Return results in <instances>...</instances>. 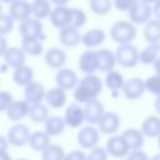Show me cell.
Wrapping results in <instances>:
<instances>
[{
  "mask_svg": "<svg viewBox=\"0 0 160 160\" xmlns=\"http://www.w3.org/2000/svg\"><path fill=\"white\" fill-rule=\"evenodd\" d=\"M26 55L30 56H40L44 51L42 42L39 38H22L20 46Z\"/></svg>",
  "mask_w": 160,
  "mask_h": 160,
  "instance_id": "d6a6232c",
  "label": "cell"
},
{
  "mask_svg": "<svg viewBox=\"0 0 160 160\" xmlns=\"http://www.w3.org/2000/svg\"><path fill=\"white\" fill-rule=\"evenodd\" d=\"M154 108H155V111L160 115V95L155 96V101H154Z\"/></svg>",
  "mask_w": 160,
  "mask_h": 160,
  "instance_id": "f907efd6",
  "label": "cell"
},
{
  "mask_svg": "<svg viewBox=\"0 0 160 160\" xmlns=\"http://www.w3.org/2000/svg\"><path fill=\"white\" fill-rule=\"evenodd\" d=\"M150 160H160V152H158V154L152 155V156L150 158Z\"/></svg>",
  "mask_w": 160,
  "mask_h": 160,
  "instance_id": "db71d44e",
  "label": "cell"
},
{
  "mask_svg": "<svg viewBox=\"0 0 160 160\" xmlns=\"http://www.w3.org/2000/svg\"><path fill=\"white\" fill-rule=\"evenodd\" d=\"M146 91L145 88V80L140 79V78H130L129 80H125L124 88L121 90L122 95L128 99V100H139L144 92Z\"/></svg>",
  "mask_w": 160,
  "mask_h": 160,
  "instance_id": "7c38bea8",
  "label": "cell"
},
{
  "mask_svg": "<svg viewBox=\"0 0 160 160\" xmlns=\"http://www.w3.org/2000/svg\"><path fill=\"white\" fill-rule=\"evenodd\" d=\"M0 14H2V5H1V1H0Z\"/></svg>",
  "mask_w": 160,
  "mask_h": 160,
  "instance_id": "680465c9",
  "label": "cell"
},
{
  "mask_svg": "<svg viewBox=\"0 0 160 160\" xmlns=\"http://www.w3.org/2000/svg\"><path fill=\"white\" fill-rule=\"evenodd\" d=\"M49 1L51 2V5H55V6H64L70 2V0H49Z\"/></svg>",
  "mask_w": 160,
  "mask_h": 160,
  "instance_id": "681fc988",
  "label": "cell"
},
{
  "mask_svg": "<svg viewBox=\"0 0 160 160\" xmlns=\"http://www.w3.org/2000/svg\"><path fill=\"white\" fill-rule=\"evenodd\" d=\"M1 2H6V4H11V2H14L15 0H0Z\"/></svg>",
  "mask_w": 160,
  "mask_h": 160,
  "instance_id": "9f6ffc18",
  "label": "cell"
},
{
  "mask_svg": "<svg viewBox=\"0 0 160 160\" xmlns=\"http://www.w3.org/2000/svg\"><path fill=\"white\" fill-rule=\"evenodd\" d=\"M142 35L148 44H159L160 42V20L158 19L149 20L144 25Z\"/></svg>",
  "mask_w": 160,
  "mask_h": 160,
  "instance_id": "f546056e",
  "label": "cell"
},
{
  "mask_svg": "<svg viewBox=\"0 0 160 160\" xmlns=\"http://www.w3.org/2000/svg\"><path fill=\"white\" fill-rule=\"evenodd\" d=\"M59 41L65 48H76L81 42V34L79 29L66 26L59 30Z\"/></svg>",
  "mask_w": 160,
  "mask_h": 160,
  "instance_id": "ffe728a7",
  "label": "cell"
},
{
  "mask_svg": "<svg viewBox=\"0 0 160 160\" xmlns=\"http://www.w3.org/2000/svg\"><path fill=\"white\" fill-rule=\"evenodd\" d=\"M136 26L129 20H120L111 25L109 30V35L111 40L119 45L132 44L136 38Z\"/></svg>",
  "mask_w": 160,
  "mask_h": 160,
  "instance_id": "7a4b0ae2",
  "label": "cell"
},
{
  "mask_svg": "<svg viewBox=\"0 0 160 160\" xmlns=\"http://www.w3.org/2000/svg\"><path fill=\"white\" fill-rule=\"evenodd\" d=\"M9 15L14 19V21H24L31 18V2L26 0H15L10 4Z\"/></svg>",
  "mask_w": 160,
  "mask_h": 160,
  "instance_id": "e0dca14e",
  "label": "cell"
},
{
  "mask_svg": "<svg viewBox=\"0 0 160 160\" xmlns=\"http://www.w3.org/2000/svg\"><path fill=\"white\" fill-rule=\"evenodd\" d=\"M62 118L65 120L66 126H69L71 129H78V128L80 129L81 125L85 122L84 106H81L78 102H71L65 109V114Z\"/></svg>",
  "mask_w": 160,
  "mask_h": 160,
  "instance_id": "8fae6325",
  "label": "cell"
},
{
  "mask_svg": "<svg viewBox=\"0 0 160 160\" xmlns=\"http://www.w3.org/2000/svg\"><path fill=\"white\" fill-rule=\"evenodd\" d=\"M88 16L86 12L80 8H71V21L70 26L75 29H80L86 24Z\"/></svg>",
  "mask_w": 160,
  "mask_h": 160,
  "instance_id": "74e56055",
  "label": "cell"
},
{
  "mask_svg": "<svg viewBox=\"0 0 160 160\" xmlns=\"http://www.w3.org/2000/svg\"><path fill=\"white\" fill-rule=\"evenodd\" d=\"M8 146H9V142H8V139L2 135H0V152L1 151H6L8 150Z\"/></svg>",
  "mask_w": 160,
  "mask_h": 160,
  "instance_id": "c3c4849f",
  "label": "cell"
},
{
  "mask_svg": "<svg viewBox=\"0 0 160 160\" xmlns=\"http://www.w3.org/2000/svg\"><path fill=\"white\" fill-rule=\"evenodd\" d=\"M100 140V131L95 125L81 126L76 134V141L80 148L91 150L98 146Z\"/></svg>",
  "mask_w": 160,
  "mask_h": 160,
  "instance_id": "5b68a950",
  "label": "cell"
},
{
  "mask_svg": "<svg viewBox=\"0 0 160 160\" xmlns=\"http://www.w3.org/2000/svg\"><path fill=\"white\" fill-rule=\"evenodd\" d=\"M116 62L124 69H132L139 62V50L132 44H124L119 45L116 51Z\"/></svg>",
  "mask_w": 160,
  "mask_h": 160,
  "instance_id": "3957f363",
  "label": "cell"
},
{
  "mask_svg": "<svg viewBox=\"0 0 160 160\" xmlns=\"http://www.w3.org/2000/svg\"><path fill=\"white\" fill-rule=\"evenodd\" d=\"M158 45H159V51H160V42H159V44H158Z\"/></svg>",
  "mask_w": 160,
  "mask_h": 160,
  "instance_id": "94428289",
  "label": "cell"
},
{
  "mask_svg": "<svg viewBox=\"0 0 160 160\" xmlns=\"http://www.w3.org/2000/svg\"><path fill=\"white\" fill-rule=\"evenodd\" d=\"M65 154L66 152L62 146H60L58 144H50L41 152V159L42 160H64Z\"/></svg>",
  "mask_w": 160,
  "mask_h": 160,
  "instance_id": "8d00e7d4",
  "label": "cell"
},
{
  "mask_svg": "<svg viewBox=\"0 0 160 160\" xmlns=\"http://www.w3.org/2000/svg\"><path fill=\"white\" fill-rule=\"evenodd\" d=\"M8 40L4 35H0V56H2L5 54V51L8 50Z\"/></svg>",
  "mask_w": 160,
  "mask_h": 160,
  "instance_id": "bcb514c9",
  "label": "cell"
},
{
  "mask_svg": "<svg viewBox=\"0 0 160 160\" xmlns=\"http://www.w3.org/2000/svg\"><path fill=\"white\" fill-rule=\"evenodd\" d=\"M142 1H145V2H148V4H150V5H152V4H155L158 0H142Z\"/></svg>",
  "mask_w": 160,
  "mask_h": 160,
  "instance_id": "11a10c76",
  "label": "cell"
},
{
  "mask_svg": "<svg viewBox=\"0 0 160 160\" xmlns=\"http://www.w3.org/2000/svg\"><path fill=\"white\" fill-rule=\"evenodd\" d=\"M66 128L65 120L62 116L59 115H50L46 121L44 122V131L51 138V136H59L64 132Z\"/></svg>",
  "mask_w": 160,
  "mask_h": 160,
  "instance_id": "4316f807",
  "label": "cell"
},
{
  "mask_svg": "<svg viewBox=\"0 0 160 160\" xmlns=\"http://www.w3.org/2000/svg\"><path fill=\"white\" fill-rule=\"evenodd\" d=\"M140 130L145 138H159L160 135V116L158 115H149L146 116L141 125Z\"/></svg>",
  "mask_w": 160,
  "mask_h": 160,
  "instance_id": "484cf974",
  "label": "cell"
},
{
  "mask_svg": "<svg viewBox=\"0 0 160 160\" xmlns=\"http://www.w3.org/2000/svg\"><path fill=\"white\" fill-rule=\"evenodd\" d=\"M78 66L84 75H91L99 71V58L98 50H89L81 52L78 60Z\"/></svg>",
  "mask_w": 160,
  "mask_h": 160,
  "instance_id": "52a82bcc",
  "label": "cell"
},
{
  "mask_svg": "<svg viewBox=\"0 0 160 160\" xmlns=\"http://www.w3.org/2000/svg\"><path fill=\"white\" fill-rule=\"evenodd\" d=\"M66 100H68L66 91H64L58 86L50 88L45 94V101L52 109H61L66 104Z\"/></svg>",
  "mask_w": 160,
  "mask_h": 160,
  "instance_id": "d4e9b609",
  "label": "cell"
},
{
  "mask_svg": "<svg viewBox=\"0 0 160 160\" xmlns=\"http://www.w3.org/2000/svg\"><path fill=\"white\" fill-rule=\"evenodd\" d=\"M0 160H12V159L8 151H1L0 152Z\"/></svg>",
  "mask_w": 160,
  "mask_h": 160,
  "instance_id": "816d5d0a",
  "label": "cell"
},
{
  "mask_svg": "<svg viewBox=\"0 0 160 160\" xmlns=\"http://www.w3.org/2000/svg\"><path fill=\"white\" fill-rule=\"evenodd\" d=\"M78 82H79V76H78L76 71L70 69V68H65L64 66L60 70H58V72L55 75L56 86L62 89L64 91L74 90L76 88Z\"/></svg>",
  "mask_w": 160,
  "mask_h": 160,
  "instance_id": "9c48e42d",
  "label": "cell"
},
{
  "mask_svg": "<svg viewBox=\"0 0 160 160\" xmlns=\"http://www.w3.org/2000/svg\"><path fill=\"white\" fill-rule=\"evenodd\" d=\"M125 160H128V159H125Z\"/></svg>",
  "mask_w": 160,
  "mask_h": 160,
  "instance_id": "be15d7a7",
  "label": "cell"
},
{
  "mask_svg": "<svg viewBox=\"0 0 160 160\" xmlns=\"http://www.w3.org/2000/svg\"><path fill=\"white\" fill-rule=\"evenodd\" d=\"M52 11L51 2L49 0H34L31 2V15L34 19L42 20L50 16Z\"/></svg>",
  "mask_w": 160,
  "mask_h": 160,
  "instance_id": "1f68e13d",
  "label": "cell"
},
{
  "mask_svg": "<svg viewBox=\"0 0 160 160\" xmlns=\"http://www.w3.org/2000/svg\"><path fill=\"white\" fill-rule=\"evenodd\" d=\"M126 159L128 160H150V158L148 156V154L145 151H142L141 149L130 151V154L128 155Z\"/></svg>",
  "mask_w": 160,
  "mask_h": 160,
  "instance_id": "f6af8a7d",
  "label": "cell"
},
{
  "mask_svg": "<svg viewBox=\"0 0 160 160\" xmlns=\"http://www.w3.org/2000/svg\"><path fill=\"white\" fill-rule=\"evenodd\" d=\"M4 61L12 69H16L19 66L25 65V59H26V54L24 52V50L19 46H11L8 48V50L5 51V54L2 55Z\"/></svg>",
  "mask_w": 160,
  "mask_h": 160,
  "instance_id": "cb8c5ba5",
  "label": "cell"
},
{
  "mask_svg": "<svg viewBox=\"0 0 160 160\" xmlns=\"http://www.w3.org/2000/svg\"><path fill=\"white\" fill-rule=\"evenodd\" d=\"M108 159H109V154L106 149L99 145L89 150V154H86V160H108Z\"/></svg>",
  "mask_w": 160,
  "mask_h": 160,
  "instance_id": "60d3db41",
  "label": "cell"
},
{
  "mask_svg": "<svg viewBox=\"0 0 160 160\" xmlns=\"http://www.w3.org/2000/svg\"><path fill=\"white\" fill-rule=\"evenodd\" d=\"M105 149H106L109 156H112L115 159L128 158V155L130 154V149L126 145V142H125V140L122 139L121 135L109 136V139L106 140Z\"/></svg>",
  "mask_w": 160,
  "mask_h": 160,
  "instance_id": "30bf717a",
  "label": "cell"
},
{
  "mask_svg": "<svg viewBox=\"0 0 160 160\" xmlns=\"http://www.w3.org/2000/svg\"><path fill=\"white\" fill-rule=\"evenodd\" d=\"M29 146L34 151H40L42 152L50 144H51V138L44 131V130H36L30 134L29 138Z\"/></svg>",
  "mask_w": 160,
  "mask_h": 160,
  "instance_id": "f1b7e54d",
  "label": "cell"
},
{
  "mask_svg": "<svg viewBox=\"0 0 160 160\" xmlns=\"http://www.w3.org/2000/svg\"><path fill=\"white\" fill-rule=\"evenodd\" d=\"M151 8H152V15L155 16V19L160 20V0H158L155 4H152Z\"/></svg>",
  "mask_w": 160,
  "mask_h": 160,
  "instance_id": "7dc6e473",
  "label": "cell"
},
{
  "mask_svg": "<svg viewBox=\"0 0 160 160\" xmlns=\"http://www.w3.org/2000/svg\"><path fill=\"white\" fill-rule=\"evenodd\" d=\"M89 6L92 14L98 16H104L111 11L114 4L112 0H89Z\"/></svg>",
  "mask_w": 160,
  "mask_h": 160,
  "instance_id": "d590c367",
  "label": "cell"
},
{
  "mask_svg": "<svg viewBox=\"0 0 160 160\" xmlns=\"http://www.w3.org/2000/svg\"><path fill=\"white\" fill-rule=\"evenodd\" d=\"M64 160H86V154L82 150H71L65 154Z\"/></svg>",
  "mask_w": 160,
  "mask_h": 160,
  "instance_id": "ee69618b",
  "label": "cell"
},
{
  "mask_svg": "<svg viewBox=\"0 0 160 160\" xmlns=\"http://www.w3.org/2000/svg\"><path fill=\"white\" fill-rule=\"evenodd\" d=\"M124 84H125V79L121 72L116 70H111L106 72L105 79H104V86H106L114 94V96H116L118 92L122 90Z\"/></svg>",
  "mask_w": 160,
  "mask_h": 160,
  "instance_id": "83f0119b",
  "label": "cell"
},
{
  "mask_svg": "<svg viewBox=\"0 0 160 160\" xmlns=\"http://www.w3.org/2000/svg\"><path fill=\"white\" fill-rule=\"evenodd\" d=\"M16 160H28V159H24V158H20V159H16Z\"/></svg>",
  "mask_w": 160,
  "mask_h": 160,
  "instance_id": "91938a15",
  "label": "cell"
},
{
  "mask_svg": "<svg viewBox=\"0 0 160 160\" xmlns=\"http://www.w3.org/2000/svg\"><path fill=\"white\" fill-rule=\"evenodd\" d=\"M50 22L56 29H64L66 26H70L71 21V8L68 5L64 6H54L52 11L49 16Z\"/></svg>",
  "mask_w": 160,
  "mask_h": 160,
  "instance_id": "4fadbf2b",
  "label": "cell"
},
{
  "mask_svg": "<svg viewBox=\"0 0 160 160\" xmlns=\"http://www.w3.org/2000/svg\"><path fill=\"white\" fill-rule=\"evenodd\" d=\"M31 121L34 122H45L46 119L50 116L49 115V109L46 105H44L42 102H39V104H34V105H30V110H29V115Z\"/></svg>",
  "mask_w": 160,
  "mask_h": 160,
  "instance_id": "e575fe53",
  "label": "cell"
},
{
  "mask_svg": "<svg viewBox=\"0 0 160 160\" xmlns=\"http://www.w3.org/2000/svg\"><path fill=\"white\" fill-rule=\"evenodd\" d=\"M158 146H159V149H160V135H159V138H158Z\"/></svg>",
  "mask_w": 160,
  "mask_h": 160,
  "instance_id": "6f0895ef",
  "label": "cell"
},
{
  "mask_svg": "<svg viewBox=\"0 0 160 160\" xmlns=\"http://www.w3.org/2000/svg\"><path fill=\"white\" fill-rule=\"evenodd\" d=\"M154 69H155L156 74H160V55H159V58L156 59V61L154 62Z\"/></svg>",
  "mask_w": 160,
  "mask_h": 160,
  "instance_id": "f5cc1de1",
  "label": "cell"
},
{
  "mask_svg": "<svg viewBox=\"0 0 160 160\" xmlns=\"http://www.w3.org/2000/svg\"><path fill=\"white\" fill-rule=\"evenodd\" d=\"M30 134L31 132H30V130L26 125L18 122L8 130L6 139H8V142L10 145H12L15 148H21V146H24L25 144L29 142Z\"/></svg>",
  "mask_w": 160,
  "mask_h": 160,
  "instance_id": "ba28073f",
  "label": "cell"
},
{
  "mask_svg": "<svg viewBox=\"0 0 160 160\" xmlns=\"http://www.w3.org/2000/svg\"><path fill=\"white\" fill-rule=\"evenodd\" d=\"M20 35L22 38H39L42 35V24L40 20L29 18L20 22L19 26Z\"/></svg>",
  "mask_w": 160,
  "mask_h": 160,
  "instance_id": "d6986e66",
  "label": "cell"
},
{
  "mask_svg": "<svg viewBox=\"0 0 160 160\" xmlns=\"http://www.w3.org/2000/svg\"><path fill=\"white\" fill-rule=\"evenodd\" d=\"M145 88H146V91H149L150 94L155 96L160 95V76L155 74L145 79Z\"/></svg>",
  "mask_w": 160,
  "mask_h": 160,
  "instance_id": "f35d334b",
  "label": "cell"
},
{
  "mask_svg": "<svg viewBox=\"0 0 160 160\" xmlns=\"http://www.w3.org/2000/svg\"><path fill=\"white\" fill-rule=\"evenodd\" d=\"M45 94L46 90L44 85L39 81H32L24 88V100L28 101L30 105L42 102V100H45Z\"/></svg>",
  "mask_w": 160,
  "mask_h": 160,
  "instance_id": "2e32d148",
  "label": "cell"
},
{
  "mask_svg": "<svg viewBox=\"0 0 160 160\" xmlns=\"http://www.w3.org/2000/svg\"><path fill=\"white\" fill-rule=\"evenodd\" d=\"M98 58H99V71L106 74L111 70H115L118 62L114 51L106 48H100L98 50Z\"/></svg>",
  "mask_w": 160,
  "mask_h": 160,
  "instance_id": "603a6c76",
  "label": "cell"
},
{
  "mask_svg": "<svg viewBox=\"0 0 160 160\" xmlns=\"http://www.w3.org/2000/svg\"><path fill=\"white\" fill-rule=\"evenodd\" d=\"M121 125V119L115 111H105L101 119L99 120L96 128L99 129L100 134L104 135H115Z\"/></svg>",
  "mask_w": 160,
  "mask_h": 160,
  "instance_id": "8992f818",
  "label": "cell"
},
{
  "mask_svg": "<svg viewBox=\"0 0 160 160\" xmlns=\"http://www.w3.org/2000/svg\"><path fill=\"white\" fill-rule=\"evenodd\" d=\"M105 39H106V34L102 29L92 28L81 35V44L89 50H95L96 48L104 44Z\"/></svg>",
  "mask_w": 160,
  "mask_h": 160,
  "instance_id": "5bb4252c",
  "label": "cell"
},
{
  "mask_svg": "<svg viewBox=\"0 0 160 160\" xmlns=\"http://www.w3.org/2000/svg\"><path fill=\"white\" fill-rule=\"evenodd\" d=\"M135 0H112V4H114V8L119 11H124V12H128L129 9L131 8V5L134 4Z\"/></svg>",
  "mask_w": 160,
  "mask_h": 160,
  "instance_id": "7bdbcfd3",
  "label": "cell"
},
{
  "mask_svg": "<svg viewBox=\"0 0 160 160\" xmlns=\"http://www.w3.org/2000/svg\"><path fill=\"white\" fill-rule=\"evenodd\" d=\"M12 81L19 86H28L30 82L34 81V70L28 65H22L14 69Z\"/></svg>",
  "mask_w": 160,
  "mask_h": 160,
  "instance_id": "4dcf8cb0",
  "label": "cell"
},
{
  "mask_svg": "<svg viewBox=\"0 0 160 160\" xmlns=\"http://www.w3.org/2000/svg\"><path fill=\"white\" fill-rule=\"evenodd\" d=\"M44 60H45V64L49 68L60 70L61 68L65 66L66 60H68V56H66V52L61 48H56L55 46V48H50L45 52Z\"/></svg>",
  "mask_w": 160,
  "mask_h": 160,
  "instance_id": "ac0fdd59",
  "label": "cell"
},
{
  "mask_svg": "<svg viewBox=\"0 0 160 160\" xmlns=\"http://www.w3.org/2000/svg\"><path fill=\"white\" fill-rule=\"evenodd\" d=\"M29 110H30V104L28 101H25L24 99L15 100L8 108L6 115H8L9 120H11V121H20L25 116L29 115Z\"/></svg>",
  "mask_w": 160,
  "mask_h": 160,
  "instance_id": "7402d4cb",
  "label": "cell"
},
{
  "mask_svg": "<svg viewBox=\"0 0 160 160\" xmlns=\"http://www.w3.org/2000/svg\"><path fill=\"white\" fill-rule=\"evenodd\" d=\"M129 21L136 25H145L152 16V8L142 0H135L128 11Z\"/></svg>",
  "mask_w": 160,
  "mask_h": 160,
  "instance_id": "277c9868",
  "label": "cell"
},
{
  "mask_svg": "<svg viewBox=\"0 0 160 160\" xmlns=\"http://www.w3.org/2000/svg\"><path fill=\"white\" fill-rule=\"evenodd\" d=\"M121 136L125 140L126 145L129 146L130 151L141 149V146L144 145V141H145L144 134L141 132L140 129H136V128H128V129H125L121 132Z\"/></svg>",
  "mask_w": 160,
  "mask_h": 160,
  "instance_id": "44dd1931",
  "label": "cell"
},
{
  "mask_svg": "<svg viewBox=\"0 0 160 160\" xmlns=\"http://www.w3.org/2000/svg\"><path fill=\"white\" fill-rule=\"evenodd\" d=\"M104 88V81L100 79L99 75H84L79 79V82L74 91L75 102L80 105H85L92 100H96L98 96L101 94Z\"/></svg>",
  "mask_w": 160,
  "mask_h": 160,
  "instance_id": "6da1fadb",
  "label": "cell"
},
{
  "mask_svg": "<svg viewBox=\"0 0 160 160\" xmlns=\"http://www.w3.org/2000/svg\"><path fill=\"white\" fill-rule=\"evenodd\" d=\"M14 29V19L10 15L0 14V35H6Z\"/></svg>",
  "mask_w": 160,
  "mask_h": 160,
  "instance_id": "ab89813d",
  "label": "cell"
},
{
  "mask_svg": "<svg viewBox=\"0 0 160 160\" xmlns=\"http://www.w3.org/2000/svg\"><path fill=\"white\" fill-rule=\"evenodd\" d=\"M104 112H105L104 104L101 101H99L98 99L84 105L85 122H88L89 125H98V122L101 119V116L104 115Z\"/></svg>",
  "mask_w": 160,
  "mask_h": 160,
  "instance_id": "9a60e30c",
  "label": "cell"
},
{
  "mask_svg": "<svg viewBox=\"0 0 160 160\" xmlns=\"http://www.w3.org/2000/svg\"><path fill=\"white\" fill-rule=\"evenodd\" d=\"M158 75H159V76H160V74H158Z\"/></svg>",
  "mask_w": 160,
  "mask_h": 160,
  "instance_id": "6125c7cd",
  "label": "cell"
},
{
  "mask_svg": "<svg viewBox=\"0 0 160 160\" xmlns=\"http://www.w3.org/2000/svg\"><path fill=\"white\" fill-rule=\"evenodd\" d=\"M12 101V95L9 91H0V112L6 111Z\"/></svg>",
  "mask_w": 160,
  "mask_h": 160,
  "instance_id": "b9f144b4",
  "label": "cell"
},
{
  "mask_svg": "<svg viewBox=\"0 0 160 160\" xmlns=\"http://www.w3.org/2000/svg\"><path fill=\"white\" fill-rule=\"evenodd\" d=\"M159 45L158 44H148L144 49L139 51V62L144 65H154L156 59L159 58Z\"/></svg>",
  "mask_w": 160,
  "mask_h": 160,
  "instance_id": "836d02e7",
  "label": "cell"
}]
</instances>
